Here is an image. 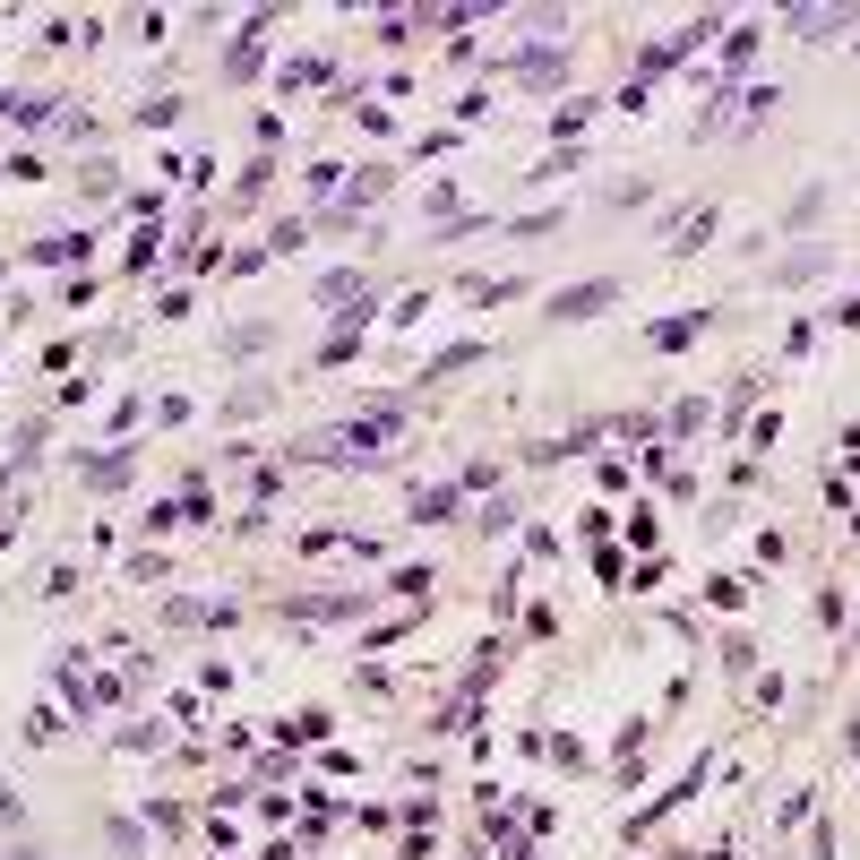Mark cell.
<instances>
[{
    "label": "cell",
    "instance_id": "obj_4",
    "mask_svg": "<svg viewBox=\"0 0 860 860\" xmlns=\"http://www.w3.org/2000/svg\"><path fill=\"white\" fill-rule=\"evenodd\" d=\"M456 508V491H413V516H422V525H430V516H448Z\"/></svg>",
    "mask_w": 860,
    "mask_h": 860
},
{
    "label": "cell",
    "instance_id": "obj_1",
    "mask_svg": "<svg viewBox=\"0 0 860 860\" xmlns=\"http://www.w3.org/2000/svg\"><path fill=\"white\" fill-rule=\"evenodd\" d=\"M611 293H620L611 276H594V284H568V293H559V319H594V310H602Z\"/></svg>",
    "mask_w": 860,
    "mask_h": 860
},
{
    "label": "cell",
    "instance_id": "obj_3",
    "mask_svg": "<svg viewBox=\"0 0 860 860\" xmlns=\"http://www.w3.org/2000/svg\"><path fill=\"white\" fill-rule=\"evenodd\" d=\"M86 482H104V491H112V482H129V456H95V465H86Z\"/></svg>",
    "mask_w": 860,
    "mask_h": 860
},
{
    "label": "cell",
    "instance_id": "obj_2",
    "mask_svg": "<svg viewBox=\"0 0 860 860\" xmlns=\"http://www.w3.org/2000/svg\"><path fill=\"white\" fill-rule=\"evenodd\" d=\"M714 233V207H697V215H680V233H671V250H697V241Z\"/></svg>",
    "mask_w": 860,
    "mask_h": 860
}]
</instances>
